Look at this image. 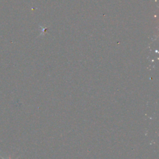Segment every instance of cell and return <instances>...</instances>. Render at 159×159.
<instances>
[{"label": "cell", "mask_w": 159, "mask_h": 159, "mask_svg": "<svg viewBox=\"0 0 159 159\" xmlns=\"http://www.w3.org/2000/svg\"><path fill=\"white\" fill-rule=\"evenodd\" d=\"M0 157H1L2 159H5V158H3L1 155H0ZM9 159H11V157H9ZM16 159H17V158H16Z\"/></svg>", "instance_id": "6da1fadb"}]
</instances>
